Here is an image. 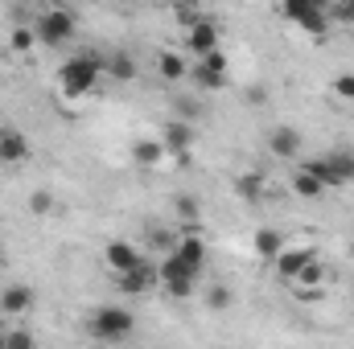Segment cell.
Segmentation results:
<instances>
[{
	"label": "cell",
	"instance_id": "obj_1",
	"mask_svg": "<svg viewBox=\"0 0 354 349\" xmlns=\"http://www.w3.org/2000/svg\"><path fill=\"white\" fill-rule=\"evenodd\" d=\"M87 333L99 346H120V341H128L136 333V317L124 304H99L87 317Z\"/></svg>",
	"mask_w": 354,
	"mask_h": 349
},
{
	"label": "cell",
	"instance_id": "obj_2",
	"mask_svg": "<svg viewBox=\"0 0 354 349\" xmlns=\"http://www.w3.org/2000/svg\"><path fill=\"white\" fill-rule=\"evenodd\" d=\"M103 79V58L99 54H75L66 66H62V74H58V87L66 99H83L95 90V83Z\"/></svg>",
	"mask_w": 354,
	"mask_h": 349
},
{
	"label": "cell",
	"instance_id": "obj_3",
	"mask_svg": "<svg viewBox=\"0 0 354 349\" xmlns=\"http://www.w3.org/2000/svg\"><path fill=\"white\" fill-rule=\"evenodd\" d=\"M280 17L292 21L301 33H313V37H326L330 33V8L322 0H284L280 4Z\"/></svg>",
	"mask_w": 354,
	"mask_h": 349
},
{
	"label": "cell",
	"instance_id": "obj_4",
	"mask_svg": "<svg viewBox=\"0 0 354 349\" xmlns=\"http://www.w3.org/2000/svg\"><path fill=\"white\" fill-rule=\"evenodd\" d=\"M75 29H79V17H75L71 8H62V4L46 8V12L37 17V25H33L37 46H66V41L75 37Z\"/></svg>",
	"mask_w": 354,
	"mask_h": 349
},
{
	"label": "cell",
	"instance_id": "obj_5",
	"mask_svg": "<svg viewBox=\"0 0 354 349\" xmlns=\"http://www.w3.org/2000/svg\"><path fill=\"white\" fill-rule=\"evenodd\" d=\"M189 144H194V132H189L185 119H169L161 128V148H165V157H177L181 169L189 165Z\"/></svg>",
	"mask_w": 354,
	"mask_h": 349
},
{
	"label": "cell",
	"instance_id": "obj_6",
	"mask_svg": "<svg viewBox=\"0 0 354 349\" xmlns=\"http://www.w3.org/2000/svg\"><path fill=\"white\" fill-rule=\"evenodd\" d=\"M29 157H33V148H29V136L21 128H0V165L21 169Z\"/></svg>",
	"mask_w": 354,
	"mask_h": 349
},
{
	"label": "cell",
	"instance_id": "obj_7",
	"mask_svg": "<svg viewBox=\"0 0 354 349\" xmlns=\"http://www.w3.org/2000/svg\"><path fill=\"white\" fill-rule=\"evenodd\" d=\"M157 271H161V288H165L169 296H177V300H185V296L194 292V283H198V275H194V271H185L174 255H165V259L157 263Z\"/></svg>",
	"mask_w": 354,
	"mask_h": 349
},
{
	"label": "cell",
	"instance_id": "obj_8",
	"mask_svg": "<svg viewBox=\"0 0 354 349\" xmlns=\"http://www.w3.org/2000/svg\"><path fill=\"white\" fill-rule=\"evenodd\" d=\"M185 271H194V275H202V263H206V239L202 235H177L174 251H169Z\"/></svg>",
	"mask_w": 354,
	"mask_h": 349
},
{
	"label": "cell",
	"instance_id": "obj_9",
	"mask_svg": "<svg viewBox=\"0 0 354 349\" xmlns=\"http://www.w3.org/2000/svg\"><path fill=\"white\" fill-rule=\"evenodd\" d=\"M153 288H161V271H157V263H140V267H132L128 275H120V292H128V296H149Z\"/></svg>",
	"mask_w": 354,
	"mask_h": 349
},
{
	"label": "cell",
	"instance_id": "obj_10",
	"mask_svg": "<svg viewBox=\"0 0 354 349\" xmlns=\"http://www.w3.org/2000/svg\"><path fill=\"white\" fill-rule=\"evenodd\" d=\"M103 259H107V267H111L115 275H128L132 267L145 263V255H140V247H132V243H124V239H111V243L103 247Z\"/></svg>",
	"mask_w": 354,
	"mask_h": 349
},
{
	"label": "cell",
	"instance_id": "obj_11",
	"mask_svg": "<svg viewBox=\"0 0 354 349\" xmlns=\"http://www.w3.org/2000/svg\"><path fill=\"white\" fill-rule=\"evenodd\" d=\"M185 46H189V54H198V58L214 54V50H218V21H214V17H202V21L185 33Z\"/></svg>",
	"mask_w": 354,
	"mask_h": 349
},
{
	"label": "cell",
	"instance_id": "obj_12",
	"mask_svg": "<svg viewBox=\"0 0 354 349\" xmlns=\"http://www.w3.org/2000/svg\"><path fill=\"white\" fill-rule=\"evenodd\" d=\"M268 152H272L276 161H292V157L301 152V132L288 128V123L272 128V132H268Z\"/></svg>",
	"mask_w": 354,
	"mask_h": 349
},
{
	"label": "cell",
	"instance_id": "obj_13",
	"mask_svg": "<svg viewBox=\"0 0 354 349\" xmlns=\"http://www.w3.org/2000/svg\"><path fill=\"white\" fill-rule=\"evenodd\" d=\"M313 259H317V251H313V247H297V251H288V247H284V251L276 255L272 267H276V275H280V279H288V283H292V279L301 275V267H305V263H313Z\"/></svg>",
	"mask_w": 354,
	"mask_h": 349
},
{
	"label": "cell",
	"instance_id": "obj_14",
	"mask_svg": "<svg viewBox=\"0 0 354 349\" xmlns=\"http://www.w3.org/2000/svg\"><path fill=\"white\" fill-rule=\"evenodd\" d=\"M33 308V288L29 283H8L4 292H0V312L4 317H21V312H29Z\"/></svg>",
	"mask_w": 354,
	"mask_h": 349
},
{
	"label": "cell",
	"instance_id": "obj_15",
	"mask_svg": "<svg viewBox=\"0 0 354 349\" xmlns=\"http://www.w3.org/2000/svg\"><path fill=\"white\" fill-rule=\"evenodd\" d=\"M322 161H326V169H330V177H334V185H338V189H342V185H351V181H354V152H351V148L326 152Z\"/></svg>",
	"mask_w": 354,
	"mask_h": 349
},
{
	"label": "cell",
	"instance_id": "obj_16",
	"mask_svg": "<svg viewBox=\"0 0 354 349\" xmlns=\"http://www.w3.org/2000/svg\"><path fill=\"white\" fill-rule=\"evenodd\" d=\"M252 251H256L260 259L276 263V255L284 251V235H280V230H272V226H260V230H256V239H252Z\"/></svg>",
	"mask_w": 354,
	"mask_h": 349
},
{
	"label": "cell",
	"instance_id": "obj_17",
	"mask_svg": "<svg viewBox=\"0 0 354 349\" xmlns=\"http://www.w3.org/2000/svg\"><path fill=\"white\" fill-rule=\"evenodd\" d=\"M161 161H165L161 140H136V144H132V165H140V169H161Z\"/></svg>",
	"mask_w": 354,
	"mask_h": 349
},
{
	"label": "cell",
	"instance_id": "obj_18",
	"mask_svg": "<svg viewBox=\"0 0 354 349\" xmlns=\"http://www.w3.org/2000/svg\"><path fill=\"white\" fill-rule=\"evenodd\" d=\"M157 74H161L165 83H181V79L189 74V66H185V58H181L177 50H161V54H157Z\"/></svg>",
	"mask_w": 354,
	"mask_h": 349
},
{
	"label": "cell",
	"instance_id": "obj_19",
	"mask_svg": "<svg viewBox=\"0 0 354 349\" xmlns=\"http://www.w3.org/2000/svg\"><path fill=\"white\" fill-rule=\"evenodd\" d=\"M292 193H297V197H309V201H317V197H322V193H326V185H322V181H317V177L309 173V169H305V165H301V169H297V173H292Z\"/></svg>",
	"mask_w": 354,
	"mask_h": 349
},
{
	"label": "cell",
	"instance_id": "obj_20",
	"mask_svg": "<svg viewBox=\"0 0 354 349\" xmlns=\"http://www.w3.org/2000/svg\"><path fill=\"white\" fill-rule=\"evenodd\" d=\"M103 70H107L115 83H132V79H136V62H132V54H124V50L111 54V58L103 62Z\"/></svg>",
	"mask_w": 354,
	"mask_h": 349
},
{
	"label": "cell",
	"instance_id": "obj_21",
	"mask_svg": "<svg viewBox=\"0 0 354 349\" xmlns=\"http://www.w3.org/2000/svg\"><path fill=\"white\" fill-rule=\"evenodd\" d=\"M292 283H297V288H301V292H317V288H322V283H326V263H322V259L305 263V267H301V275H297V279H292Z\"/></svg>",
	"mask_w": 354,
	"mask_h": 349
},
{
	"label": "cell",
	"instance_id": "obj_22",
	"mask_svg": "<svg viewBox=\"0 0 354 349\" xmlns=\"http://www.w3.org/2000/svg\"><path fill=\"white\" fill-rule=\"evenodd\" d=\"M235 189H239V197H248V201H264V177L260 173H243L235 181Z\"/></svg>",
	"mask_w": 354,
	"mask_h": 349
},
{
	"label": "cell",
	"instance_id": "obj_23",
	"mask_svg": "<svg viewBox=\"0 0 354 349\" xmlns=\"http://www.w3.org/2000/svg\"><path fill=\"white\" fill-rule=\"evenodd\" d=\"M174 214L181 218V226H198V201H194V193H181V197H174Z\"/></svg>",
	"mask_w": 354,
	"mask_h": 349
},
{
	"label": "cell",
	"instance_id": "obj_24",
	"mask_svg": "<svg viewBox=\"0 0 354 349\" xmlns=\"http://www.w3.org/2000/svg\"><path fill=\"white\" fill-rule=\"evenodd\" d=\"M202 300H206L210 312H227V308H231V288H227V283H210Z\"/></svg>",
	"mask_w": 354,
	"mask_h": 349
},
{
	"label": "cell",
	"instance_id": "obj_25",
	"mask_svg": "<svg viewBox=\"0 0 354 349\" xmlns=\"http://www.w3.org/2000/svg\"><path fill=\"white\" fill-rule=\"evenodd\" d=\"M8 46H12L17 54H29V50L37 46V33H33V25H17V29L8 33Z\"/></svg>",
	"mask_w": 354,
	"mask_h": 349
},
{
	"label": "cell",
	"instance_id": "obj_26",
	"mask_svg": "<svg viewBox=\"0 0 354 349\" xmlns=\"http://www.w3.org/2000/svg\"><path fill=\"white\" fill-rule=\"evenodd\" d=\"M29 214H37V218L54 214V193H50V189H33V193H29Z\"/></svg>",
	"mask_w": 354,
	"mask_h": 349
},
{
	"label": "cell",
	"instance_id": "obj_27",
	"mask_svg": "<svg viewBox=\"0 0 354 349\" xmlns=\"http://www.w3.org/2000/svg\"><path fill=\"white\" fill-rule=\"evenodd\" d=\"M189 79H194L202 90H223V87H227V74H210V70H202V66H194V70H189Z\"/></svg>",
	"mask_w": 354,
	"mask_h": 349
},
{
	"label": "cell",
	"instance_id": "obj_28",
	"mask_svg": "<svg viewBox=\"0 0 354 349\" xmlns=\"http://www.w3.org/2000/svg\"><path fill=\"white\" fill-rule=\"evenodd\" d=\"M198 66H202V70H210V74H227V66H231V62H227V54H223V50H214V54L198 58Z\"/></svg>",
	"mask_w": 354,
	"mask_h": 349
},
{
	"label": "cell",
	"instance_id": "obj_29",
	"mask_svg": "<svg viewBox=\"0 0 354 349\" xmlns=\"http://www.w3.org/2000/svg\"><path fill=\"white\" fill-rule=\"evenodd\" d=\"M8 349H37L29 329H8Z\"/></svg>",
	"mask_w": 354,
	"mask_h": 349
},
{
	"label": "cell",
	"instance_id": "obj_30",
	"mask_svg": "<svg viewBox=\"0 0 354 349\" xmlns=\"http://www.w3.org/2000/svg\"><path fill=\"white\" fill-rule=\"evenodd\" d=\"M334 94H338V99H346V103H354V74H351V70L334 79Z\"/></svg>",
	"mask_w": 354,
	"mask_h": 349
},
{
	"label": "cell",
	"instance_id": "obj_31",
	"mask_svg": "<svg viewBox=\"0 0 354 349\" xmlns=\"http://www.w3.org/2000/svg\"><path fill=\"white\" fill-rule=\"evenodd\" d=\"M174 17H177V25H185V33H189V29H194V25L202 21V12H198V8H189V4L174 8Z\"/></svg>",
	"mask_w": 354,
	"mask_h": 349
},
{
	"label": "cell",
	"instance_id": "obj_32",
	"mask_svg": "<svg viewBox=\"0 0 354 349\" xmlns=\"http://www.w3.org/2000/svg\"><path fill=\"white\" fill-rule=\"evenodd\" d=\"M330 17H338L342 25H354V0H346V4H338V8H330Z\"/></svg>",
	"mask_w": 354,
	"mask_h": 349
},
{
	"label": "cell",
	"instance_id": "obj_33",
	"mask_svg": "<svg viewBox=\"0 0 354 349\" xmlns=\"http://www.w3.org/2000/svg\"><path fill=\"white\" fill-rule=\"evenodd\" d=\"M0 349H8V329L0 325Z\"/></svg>",
	"mask_w": 354,
	"mask_h": 349
},
{
	"label": "cell",
	"instance_id": "obj_34",
	"mask_svg": "<svg viewBox=\"0 0 354 349\" xmlns=\"http://www.w3.org/2000/svg\"><path fill=\"white\" fill-rule=\"evenodd\" d=\"M351 259H354V239H351Z\"/></svg>",
	"mask_w": 354,
	"mask_h": 349
}]
</instances>
